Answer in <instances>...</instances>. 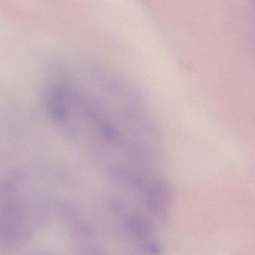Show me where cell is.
Instances as JSON below:
<instances>
[{
    "mask_svg": "<svg viewBox=\"0 0 255 255\" xmlns=\"http://www.w3.org/2000/svg\"><path fill=\"white\" fill-rule=\"evenodd\" d=\"M148 209L160 220H168L172 200V189L163 179L150 181L144 190Z\"/></svg>",
    "mask_w": 255,
    "mask_h": 255,
    "instance_id": "cell-1",
    "label": "cell"
},
{
    "mask_svg": "<svg viewBox=\"0 0 255 255\" xmlns=\"http://www.w3.org/2000/svg\"><path fill=\"white\" fill-rule=\"evenodd\" d=\"M128 231L142 244L151 241L154 235V227L151 222L142 215L130 214L125 219Z\"/></svg>",
    "mask_w": 255,
    "mask_h": 255,
    "instance_id": "cell-2",
    "label": "cell"
}]
</instances>
